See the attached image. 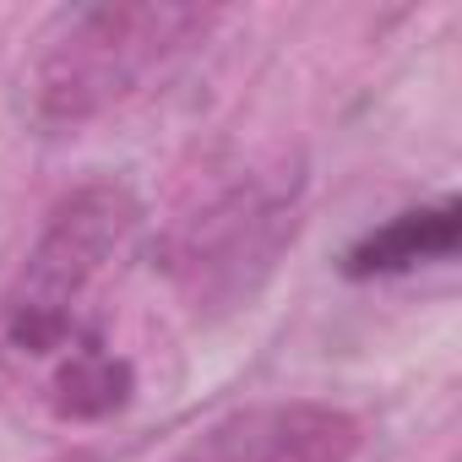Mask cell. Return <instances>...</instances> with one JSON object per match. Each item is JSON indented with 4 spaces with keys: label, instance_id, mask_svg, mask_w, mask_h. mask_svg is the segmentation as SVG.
Returning <instances> with one entry per match:
<instances>
[{
    "label": "cell",
    "instance_id": "3",
    "mask_svg": "<svg viewBox=\"0 0 462 462\" xmlns=\"http://www.w3.org/2000/svg\"><path fill=\"white\" fill-rule=\"evenodd\" d=\"M457 251V201H435V207H413L397 212L392 223L370 228V235L343 256L348 278H397L430 262H451Z\"/></svg>",
    "mask_w": 462,
    "mask_h": 462
},
{
    "label": "cell",
    "instance_id": "2",
    "mask_svg": "<svg viewBox=\"0 0 462 462\" xmlns=\"http://www.w3.org/2000/svg\"><path fill=\"white\" fill-rule=\"evenodd\" d=\"M217 17L201 6H77L28 71V109L44 131L88 125L163 77Z\"/></svg>",
    "mask_w": 462,
    "mask_h": 462
},
{
    "label": "cell",
    "instance_id": "1",
    "mask_svg": "<svg viewBox=\"0 0 462 462\" xmlns=\"http://www.w3.org/2000/svg\"><path fill=\"white\" fill-rule=\"evenodd\" d=\"M136 228L142 201L120 180H93L44 217L12 289L0 294V370L39 375L44 386L60 365L109 343L93 294L131 251Z\"/></svg>",
    "mask_w": 462,
    "mask_h": 462
},
{
    "label": "cell",
    "instance_id": "4",
    "mask_svg": "<svg viewBox=\"0 0 462 462\" xmlns=\"http://www.w3.org/2000/svg\"><path fill=\"white\" fill-rule=\"evenodd\" d=\"M55 462H93V457H55Z\"/></svg>",
    "mask_w": 462,
    "mask_h": 462
}]
</instances>
